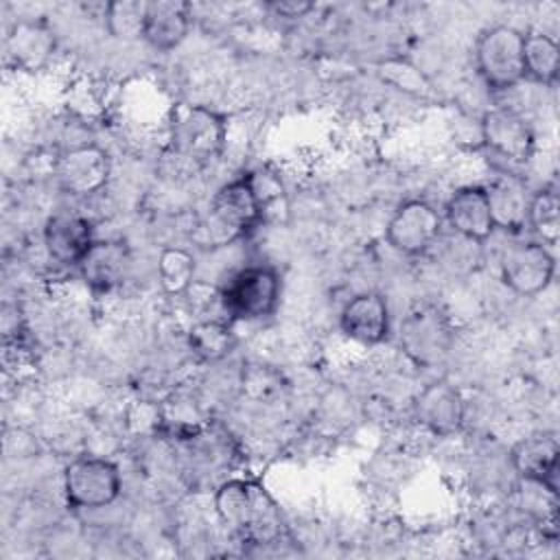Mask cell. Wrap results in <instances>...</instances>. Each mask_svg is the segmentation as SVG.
Instances as JSON below:
<instances>
[{
  "label": "cell",
  "instance_id": "cell-1",
  "mask_svg": "<svg viewBox=\"0 0 560 560\" xmlns=\"http://www.w3.org/2000/svg\"><path fill=\"white\" fill-rule=\"evenodd\" d=\"M219 521L243 542L271 545L284 534L280 505L256 479H228L214 492Z\"/></svg>",
  "mask_w": 560,
  "mask_h": 560
},
{
  "label": "cell",
  "instance_id": "cell-2",
  "mask_svg": "<svg viewBox=\"0 0 560 560\" xmlns=\"http://www.w3.org/2000/svg\"><path fill=\"white\" fill-rule=\"evenodd\" d=\"M282 295V278L271 265H245L228 276L219 289L221 308L230 319L260 322L276 313Z\"/></svg>",
  "mask_w": 560,
  "mask_h": 560
},
{
  "label": "cell",
  "instance_id": "cell-3",
  "mask_svg": "<svg viewBox=\"0 0 560 560\" xmlns=\"http://www.w3.org/2000/svg\"><path fill=\"white\" fill-rule=\"evenodd\" d=\"M228 138L225 118L206 105L179 103L168 116L171 149L192 162H210L223 153Z\"/></svg>",
  "mask_w": 560,
  "mask_h": 560
},
{
  "label": "cell",
  "instance_id": "cell-4",
  "mask_svg": "<svg viewBox=\"0 0 560 560\" xmlns=\"http://www.w3.org/2000/svg\"><path fill=\"white\" fill-rule=\"evenodd\" d=\"M525 33L512 24H492L479 33L475 66L490 90H510L525 81Z\"/></svg>",
  "mask_w": 560,
  "mask_h": 560
},
{
  "label": "cell",
  "instance_id": "cell-5",
  "mask_svg": "<svg viewBox=\"0 0 560 560\" xmlns=\"http://www.w3.org/2000/svg\"><path fill=\"white\" fill-rule=\"evenodd\" d=\"M262 221V206L249 173L223 184L210 201L208 232L217 238V245H228L252 234Z\"/></svg>",
  "mask_w": 560,
  "mask_h": 560
},
{
  "label": "cell",
  "instance_id": "cell-6",
  "mask_svg": "<svg viewBox=\"0 0 560 560\" xmlns=\"http://www.w3.org/2000/svg\"><path fill=\"white\" fill-rule=\"evenodd\" d=\"M453 337L455 332L446 313L433 304L409 308L398 328L400 350L418 368L442 363L453 348Z\"/></svg>",
  "mask_w": 560,
  "mask_h": 560
},
{
  "label": "cell",
  "instance_id": "cell-7",
  "mask_svg": "<svg viewBox=\"0 0 560 560\" xmlns=\"http://www.w3.org/2000/svg\"><path fill=\"white\" fill-rule=\"evenodd\" d=\"M499 273L510 291L534 298L553 282L556 256L551 247L536 238L512 241L499 254Z\"/></svg>",
  "mask_w": 560,
  "mask_h": 560
},
{
  "label": "cell",
  "instance_id": "cell-8",
  "mask_svg": "<svg viewBox=\"0 0 560 560\" xmlns=\"http://www.w3.org/2000/svg\"><path fill=\"white\" fill-rule=\"evenodd\" d=\"M118 466L107 457L81 455L63 470V494L72 508L96 510L112 505L120 494Z\"/></svg>",
  "mask_w": 560,
  "mask_h": 560
},
{
  "label": "cell",
  "instance_id": "cell-9",
  "mask_svg": "<svg viewBox=\"0 0 560 560\" xmlns=\"http://www.w3.org/2000/svg\"><path fill=\"white\" fill-rule=\"evenodd\" d=\"M444 228L442 212L427 199H407L385 225L387 245L402 256H422L440 238Z\"/></svg>",
  "mask_w": 560,
  "mask_h": 560
},
{
  "label": "cell",
  "instance_id": "cell-10",
  "mask_svg": "<svg viewBox=\"0 0 560 560\" xmlns=\"http://www.w3.org/2000/svg\"><path fill=\"white\" fill-rule=\"evenodd\" d=\"M481 144L512 164H525L536 149V136L525 116L512 107H490L479 120Z\"/></svg>",
  "mask_w": 560,
  "mask_h": 560
},
{
  "label": "cell",
  "instance_id": "cell-11",
  "mask_svg": "<svg viewBox=\"0 0 560 560\" xmlns=\"http://www.w3.org/2000/svg\"><path fill=\"white\" fill-rule=\"evenodd\" d=\"M112 173V162L105 149L98 144H77L63 151L57 160L55 175L61 186L72 197H90L105 188Z\"/></svg>",
  "mask_w": 560,
  "mask_h": 560
},
{
  "label": "cell",
  "instance_id": "cell-12",
  "mask_svg": "<svg viewBox=\"0 0 560 560\" xmlns=\"http://www.w3.org/2000/svg\"><path fill=\"white\" fill-rule=\"evenodd\" d=\"M442 219L455 234L475 243L488 241L497 230L488 190L479 184L457 188L446 199Z\"/></svg>",
  "mask_w": 560,
  "mask_h": 560
},
{
  "label": "cell",
  "instance_id": "cell-13",
  "mask_svg": "<svg viewBox=\"0 0 560 560\" xmlns=\"http://www.w3.org/2000/svg\"><path fill=\"white\" fill-rule=\"evenodd\" d=\"M341 332L359 343L376 346L392 335L389 304L378 291H361L352 295L339 313Z\"/></svg>",
  "mask_w": 560,
  "mask_h": 560
},
{
  "label": "cell",
  "instance_id": "cell-14",
  "mask_svg": "<svg viewBox=\"0 0 560 560\" xmlns=\"http://www.w3.org/2000/svg\"><path fill=\"white\" fill-rule=\"evenodd\" d=\"M558 455L560 448L553 433H532L510 448V464L523 481L545 486L558 494Z\"/></svg>",
  "mask_w": 560,
  "mask_h": 560
},
{
  "label": "cell",
  "instance_id": "cell-15",
  "mask_svg": "<svg viewBox=\"0 0 560 560\" xmlns=\"http://www.w3.org/2000/svg\"><path fill=\"white\" fill-rule=\"evenodd\" d=\"M413 413L420 424L438 435L455 433L466 413L464 398L448 381H433L420 389L413 400Z\"/></svg>",
  "mask_w": 560,
  "mask_h": 560
},
{
  "label": "cell",
  "instance_id": "cell-16",
  "mask_svg": "<svg viewBox=\"0 0 560 560\" xmlns=\"http://www.w3.org/2000/svg\"><path fill=\"white\" fill-rule=\"evenodd\" d=\"M94 241V228L81 214L57 212L44 223L46 254L59 265L79 267Z\"/></svg>",
  "mask_w": 560,
  "mask_h": 560
},
{
  "label": "cell",
  "instance_id": "cell-17",
  "mask_svg": "<svg viewBox=\"0 0 560 560\" xmlns=\"http://www.w3.org/2000/svg\"><path fill=\"white\" fill-rule=\"evenodd\" d=\"M190 31V4L182 0H153L147 2L142 39L160 50L168 52L177 48Z\"/></svg>",
  "mask_w": 560,
  "mask_h": 560
},
{
  "label": "cell",
  "instance_id": "cell-18",
  "mask_svg": "<svg viewBox=\"0 0 560 560\" xmlns=\"http://www.w3.org/2000/svg\"><path fill=\"white\" fill-rule=\"evenodd\" d=\"M129 269V249L122 241L103 238L94 241L83 260L79 262L81 278L96 293H107L118 287Z\"/></svg>",
  "mask_w": 560,
  "mask_h": 560
},
{
  "label": "cell",
  "instance_id": "cell-19",
  "mask_svg": "<svg viewBox=\"0 0 560 560\" xmlns=\"http://www.w3.org/2000/svg\"><path fill=\"white\" fill-rule=\"evenodd\" d=\"M55 50V35L44 20H20L7 35V55L24 70H39Z\"/></svg>",
  "mask_w": 560,
  "mask_h": 560
},
{
  "label": "cell",
  "instance_id": "cell-20",
  "mask_svg": "<svg viewBox=\"0 0 560 560\" xmlns=\"http://www.w3.org/2000/svg\"><path fill=\"white\" fill-rule=\"evenodd\" d=\"M486 190H488L497 228H503L510 232H518L521 228H525L529 197L525 195V188L521 186V182H516L514 177H501L490 186H486Z\"/></svg>",
  "mask_w": 560,
  "mask_h": 560
},
{
  "label": "cell",
  "instance_id": "cell-21",
  "mask_svg": "<svg viewBox=\"0 0 560 560\" xmlns=\"http://www.w3.org/2000/svg\"><path fill=\"white\" fill-rule=\"evenodd\" d=\"M523 59H525V79L540 85L556 83L558 70H560V48L551 35L542 31L525 33Z\"/></svg>",
  "mask_w": 560,
  "mask_h": 560
},
{
  "label": "cell",
  "instance_id": "cell-22",
  "mask_svg": "<svg viewBox=\"0 0 560 560\" xmlns=\"http://www.w3.org/2000/svg\"><path fill=\"white\" fill-rule=\"evenodd\" d=\"M525 225L532 228L536 241L556 247L560 241V197L553 186H545L529 195Z\"/></svg>",
  "mask_w": 560,
  "mask_h": 560
},
{
  "label": "cell",
  "instance_id": "cell-23",
  "mask_svg": "<svg viewBox=\"0 0 560 560\" xmlns=\"http://www.w3.org/2000/svg\"><path fill=\"white\" fill-rule=\"evenodd\" d=\"M236 339L232 332V326L228 322L221 319H199L197 324L190 326L188 330V348L190 352L206 361V363H214L225 359L232 348H234Z\"/></svg>",
  "mask_w": 560,
  "mask_h": 560
},
{
  "label": "cell",
  "instance_id": "cell-24",
  "mask_svg": "<svg viewBox=\"0 0 560 560\" xmlns=\"http://www.w3.org/2000/svg\"><path fill=\"white\" fill-rule=\"evenodd\" d=\"M158 280L168 295L186 293L197 280V258L186 247H164L158 258Z\"/></svg>",
  "mask_w": 560,
  "mask_h": 560
},
{
  "label": "cell",
  "instance_id": "cell-25",
  "mask_svg": "<svg viewBox=\"0 0 560 560\" xmlns=\"http://www.w3.org/2000/svg\"><path fill=\"white\" fill-rule=\"evenodd\" d=\"M147 2L138 0H116L105 4V26L112 37L122 42L142 39Z\"/></svg>",
  "mask_w": 560,
  "mask_h": 560
},
{
  "label": "cell",
  "instance_id": "cell-26",
  "mask_svg": "<svg viewBox=\"0 0 560 560\" xmlns=\"http://www.w3.org/2000/svg\"><path fill=\"white\" fill-rule=\"evenodd\" d=\"M269 7H271V9H273V13H276V15H280V18H302V15H306V13L313 9V4H311V2H298V0L271 2Z\"/></svg>",
  "mask_w": 560,
  "mask_h": 560
}]
</instances>
